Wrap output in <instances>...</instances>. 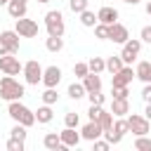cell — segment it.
Returning <instances> with one entry per match:
<instances>
[{"instance_id": "60d3db41", "label": "cell", "mask_w": 151, "mask_h": 151, "mask_svg": "<svg viewBox=\"0 0 151 151\" xmlns=\"http://www.w3.org/2000/svg\"><path fill=\"white\" fill-rule=\"evenodd\" d=\"M92 146H94V151H106L111 144H109L106 139H101V137H99V139H94V142H92Z\"/></svg>"}, {"instance_id": "7a4b0ae2", "label": "cell", "mask_w": 151, "mask_h": 151, "mask_svg": "<svg viewBox=\"0 0 151 151\" xmlns=\"http://www.w3.org/2000/svg\"><path fill=\"white\" fill-rule=\"evenodd\" d=\"M24 94H26V87H24V83H19L14 76L0 78V99L14 101V99H21Z\"/></svg>"}, {"instance_id": "5bb4252c", "label": "cell", "mask_w": 151, "mask_h": 151, "mask_svg": "<svg viewBox=\"0 0 151 151\" xmlns=\"http://www.w3.org/2000/svg\"><path fill=\"white\" fill-rule=\"evenodd\" d=\"M59 137H61V144L68 146V149H71V146H78L80 139H83V137L76 132V127H64V130L59 132Z\"/></svg>"}, {"instance_id": "bcb514c9", "label": "cell", "mask_w": 151, "mask_h": 151, "mask_svg": "<svg viewBox=\"0 0 151 151\" xmlns=\"http://www.w3.org/2000/svg\"><path fill=\"white\" fill-rule=\"evenodd\" d=\"M123 2H125V5H139L142 0H123Z\"/></svg>"}, {"instance_id": "681fc988", "label": "cell", "mask_w": 151, "mask_h": 151, "mask_svg": "<svg viewBox=\"0 0 151 151\" xmlns=\"http://www.w3.org/2000/svg\"><path fill=\"white\" fill-rule=\"evenodd\" d=\"M7 2H9V0H0V5H7Z\"/></svg>"}, {"instance_id": "5b68a950", "label": "cell", "mask_w": 151, "mask_h": 151, "mask_svg": "<svg viewBox=\"0 0 151 151\" xmlns=\"http://www.w3.org/2000/svg\"><path fill=\"white\" fill-rule=\"evenodd\" d=\"M42 66L35 61V59H31V61H26L24 64V78H26V85H38V83H42Z\"/></svg>"}, {"instance_id": "7dc6e473", "label": "cell", "mask_w": 151, "mask_h": 151, "mask_svg": "<svg viewBox=\"0 0 151 151\" xmlns=\"http://www.w3.org/2000/svg\"><path fill=\"white\" fill-rule=\"evenodd\" d=\"M146 14H149V17H151V0H149V2H146Z\"/></svg>"}, {"instance_id": "30bf717a", "label": "cell", "mask_w": 151, "mask_h": 151, "mask_svg": "<svg viewBox=\"0 0 151 151\" xmlns=\"http://www.w3.org/2000/svg\"><path fill=\"white\" fill-rule=\"evenodd\" d=\"M109 40H113V42H118V45H123V42H127L130 40V31H127V26H123V24H111L109 26Z\"/></svg>"}, {"instance_id": "277c9868", "label": "cell", "mask_w": 151, "mask_h": 151, "mask_svg": "<svg viewBox=\"0 0 151 151\" xmlns=\"http://www.w3.org/2000/svg\"><path fill=\"white\" fill-rule=\"evenodd\" d=\"M127 127L134 137L139 134H149V127H151V120L146 116H139V113H127Z\"/></svg>"}, {"instance_id": "d6a6232c", "label": "cell", "mask_w": 151, "mask_h": 151, "mask_svg": "<svg viewBox=\"0 0 151 151\" xmlns=\"http://www.w3.org/2000/svg\"><path fill=\"white\" fill-rule=\"evenodd\" d=\"M123 137H125V134H120V132H118V130H113V127L104 132V139H106L109 144H120V142H123Z\"/></svg>"}, {"instance_id": "6da1fadb", "label": "cell", "mask_w": 151, "mask_h": 151, "mask_svg": "<svg viewBox=\"0 0 151 151\" xmlns=\"http://www.w3.org/2000/svg\"><path fill=\"white\" fill-rule=\"evenodd\" d=\"M7 116L14 120V123H21L26 127L35 125V111H31L26 104H21V99H14V101H7Z\"/></svg>"}, {"instance_id": "f1b7e54d", "label": "cell", "mask_w": 151, "mask_h": 151, "mask_svg": "<svg viewBox=\"0 0 151 151\" xmlns=\"http://www.w3.org/2000/svg\"><path fill=\"white\" fill-rule=\"evenodd\" d=\"M87 73H90L87 61H76V64H73V76H76V78H80V80H83Z\"/></svg>"}, {"instance_id": "cb8c5ba5", "label": "cell", "mask_w": 151, "mask_h": 151, "mask_svg": "<svg viewBox=\"0 0 151 151\" xmlns=\"http://www.w3.org/2000/svg\"><path fill=\"white\" fill-rule=\"evenodd\" d=\"M45 47H47V52H61L64 50V35H47Z\"/></svg>"}, {"instance_id": "603a6c76", "label": "cell", "mask_w": 151, "mask_h": 151, "mask_svg": "<svg viewBox=\"0 0 151 151\" xmlns=\"http://www.w3.org/2000/svg\"><path fill=\"white\" fill-rule=\"evenodd\" d=\"M78 17H80V24H83L85 28H94V26L99 24V19H97V14H94V12L90 9V7H87L85 12H80Z\"/></svg>"}, {"instance_id": "8d00e7d4", "label": "cell", "mask_w": 151, "mask_h": 151, "mask_svg": "<svg viewBox=\"0 0 151 151\" xmlns=\"http://www.w3.org/2000/svg\"><path fill=\"white\" fill-rule=\"evenodd\" d=\"M87 99H90V104H97V106H104V101H106V97L101 94V90H97V92H87Z\"/></svg>"}, {"instance_id": "8fae6325", "label": "cell", "mask_w": 151, "mask_h": 151, "mask_svg": "<svg viewBox=\"0 0 151 151\" xmlns=\"http://www.w3.org/2000/svg\"><path fill=\"white\" fill-rule=\"evenodd\" d=\"M61 83V68L59 66H47L42 71V85L45 87H57Z\"/></svg>"}, {"instance_id": "d6986e66", "label": "cell", "mask_w": 151, "mask_h": 151, "mask_svg": "<svg viewBox=\"0 0 151 151\" xmlns=\"http://www.w3.org/2000/svg\"><path fill=\"white\" fill-rule=\"evenodd\" d=\"M83 85H85V90L87 92H97V90H101V78H99V73H87L85 78H83Z\"/></svg>"}, {"instance_id": "d4e9b609", "label": "cell", "mask_w": 151, "mask_h": 151, "mask_svg": "<svg viewBox=\"0 0 151 151\" xmlns=\"http://www.w3.org/2000/svg\"><path fill=\"white\" fill-rule=\"evenodd\" d=\"M123 66H125V61H123V57H120V54H113V57H109V59H106V71H109L111 76H113V73H118Z\"/></svg>"}, {"instance_id": "f6af8a7d", "label": "cell", "mask_w": 151, "mask_h": 151, "mask_svg": "<svg viewBox=\"0 0 151 151\" xmlns=\"http://www.w3.org/2000/svg\"><path fill=\"white\" fill-rule=\"evenodd\" d=\"M144 116L151 120V101H146V109H144Z\"/></svg>"}, {"instance_id": "4fadbf2b", "label": "cell", "mask_w": 151, "mask_h": 151, "mask_svg": "<svg viewBox=\"0 0 151 151\" xmlns=\"http://www.w3.org/2000/svg\"><path fill=\"white\" fill-rule=\"evenodd\" d=\"M26 9H28V0H9L7 2V12H9L12 19L26 17Z\"/></svg>"}, {"instance_id": "44dd1931", "label": "cell", "mask_w": 151, "mask_h": 151, "mask_svg": "<svg viewBox=\"0 0 151 151\" xmlns=\"http://www.w3.org/2000/svg\"><path fill=\"white\" fill-rule=\"evenodd\" d=\"M134 76L142 83H151V61H139L137 68H134Z\"/></svg>"}, {"instance_id": "f35d334b", "label": "cell", "mask_w": 151, "mask_h": 151, "mask_svg": "<svg viewBox=\"0 0 151 151\" xmlns=\"http://www.w3.org/2000/svg\"><path fill=\"white\" fill-rule=\"evenodd\" d=\"M101 111H104V106H97V104H90V111H87V116H90V120H99V116H101Z\"/></svg>"}, {"instance_id": "2e32d148", "label": "cell", "mask_w": 151, "mask_h": 151, "mask_svg": "<svg viewBox=\"0 0 151 151\" xmlns=\"http://www.w3.org/2000/svg\"><path fill=\"white\" fill-rule=\"evenodd\" d=\"M42 146L45 149H50V151H64V149H68V146H64L61 144V137H59V132H47L45 137H42Z\"/></svg>"}, {"instance_id": "e0dca14e", "label": "cell", "mask_w": 151, "mask_h": 151, "mask_svg": "<svg viewBox=\"0 0 151 151\" xmlns=\"http://www.w3.org/2000/svg\"><path fill=\"white\" fill-rule=\"evenodd\" d=\"M0 38L5 40V45L9 47V52H12V54H17V52H19V38H21V35H19L17 31H0Z\"/></svg>"}, {"instance_id": "484cf974", "label": "cell", "mask_w": 151, "mask_h": 151, "mask_svg": "<svg viewBox=\"0 0 151 151\" xmlns=\"http://www.w3.org/2000/svg\"><path fill=\"white\" fill-rule=\"evenodd\" d=\"M87 66H90L92 73H104L106 71V59L104 57H90L87 59Z\"/></svg>"}, {"instance_id": "ffe728a7", "label": "cell", "mask_w": 151, "mask_h": 151, "mask_svg": "<svg viewBox=\"0 0 151 151\" xmlns=\"http://www.w3.org/2000/svg\"><path fill=\"white\" fill-rule=\"evenodd\" d=\"M52 118H54V111H52V106H50V104H42V106L35 111V120H38L40 125L52 123Z\"/></svg>"}, {"instance_id": "ab89813d", "label": "cell", "mask_w": 151, "mask_h": 151, "mask_svg": "<svg viewBox=\"0 0 151 151\" xmlns=\"http://www.w3.org/2000/svg\"><path fill=\"white\" fill-rule=\"evenodd\" d=\"M111 94H113V99H127V87H111Z\"/></svg>"}, {"instance_id": "9c48e42d", "label": "cell", "mask_w": 151, "mask_h": 151, "mask_svg": "<svg viewBox=\"0 0 151 151\" xmlns=\"http://www.w3.org/2000/svg\"><path fill=\"white\" fill-rule=\"evenodd\" d=\"M132 78H137V76H134L132 66H130V64H125L118 73H113V76H111V87H127V85L132 83Z\"/></svg>"}, {"instance_id": "4dcf8cb0", "label": "cell", "mask_w": 151, "mask_h": 151, "mask_svg": "<svg viewBox=\"0 0 151 151\" xmlns=\"http://www.w3.org/2000/svg\"><path fill=\"white\" fill-rule=\"evenodd\" d=\"M26 130H28L26 125H21V123H14V127L9 130V137H14V139H24V142H26V134H28Z\"/></svg>"}, {"instance_id": "7c38bea8", "label": "cell", "mask_w": 151, "mask_h": 151, "mask_svg": "<svg viewBox=\"0 0 151 151\" xmlns=\"http://www.w3.org/2000/svg\"><path fill=\"white\" fill-rule=\"evenodd\" d=\"M80 137H83V139H87V142H94V139L104 137V130H101V125H99L97 120H90L87 125H83V130H80Z\"/></svg>"}, {"instance_id": "7402d4cb", "label": "cell", "mask_w": 151, "mask_h": 151, "mask_svg": "<svg viewBox=\"0 0 151 151\" xmlns=\"http://www.w3.org/2000/svg\"><path fill=\"white\" fill-rule=\"evenodd\" d=\"M66 94L71 97V99H83V97H87V90H85V85H83V80L80 83H71L68 85V90H66Z\"/></svg>"}, {"instance_id": "ba28073f", "label": "cell", "mask_w": 151, "mask_h": 151, "mask_svg": "<svg viewBox=\"0 0 151 151\" xmlns=\"http://www.w3.org/2000/svg\"><path fill=\"white\" fill-rule=\"evenodd\" d=\"M0 71L5 76H19L24 71V64L14 54H5V57H0Z\"/></svg>"}, {"instance_id": "1f68e13d", "label": "cell", "mask_w": 151, "mask_h": 151, "mask_svg": "<svg viewBox=\"0 0 151 151\" xmlns=\"http://www.w3.org/2000/svg\"><path fill=\"white\" fill-rule=\"evenodd\" d=\"M68 7H71L73 14H80V12H85L90 7V0H68Z\"/></svg>"}, {"instance_id": "ac0fdd59", "label": "cell", "mask_w": 151, "mask_h": 151, "mask_svg": "<svg viewBox=\"0 0 151 151\" xmlns=\"http://www.w3.org/2000/svg\"><path fill=\"white\" fill-rule=\"evenodd\" d=\"M111 113L116 118H123L130 113V99H113L111 101Z\"/></svg>"}, {"instance_id": "52a82bcc", "label": "cell", "mask_w": 151, "mask_h": 151, "mask_svg": "<svg viewBox=\"0 0 151 151\" xmlns=\"http://www.w3.org/2000/svg\"><path fill=\"white\" fill-rule=\"evenodd\" d=\"M139 52H142V40L130 38L127 42H123V52H120V57H123L125 64H132V61H137Z\"/></svg>"}, {"instance_id": "4316f807", "label": "cell", "mask_w": 151, "mask_h": 151, "mask_svg": "<svg viewBox=\"0 0 151 151\" xmlns=\"http://www.w3.org/2000/svg\"><path fill=\"white\" fill-rule=\"evenodd\" d=\"M113 118H116V116H113L111 111H101V116H99V120H97V123H99V125H101V130L106 132V130H111V127H113Z\"/></svg>"}, {"instance_id": "c3c4849f", "label": "cell", "mask_w": 151, "mask_h": 151, "mask_svg": "<svg viewBox=\"0 0 151 151\" xmlns=\"http://www.w3.org/2000/svg\"><path fill=\"white\" fill-rule=\"evenodd\" d=\"M38 2H40V5H45V2H50V0H38Z\"/></svg>"}, {"instance_id": "e575fe53", "label": "cell", "mask_w": 151, "mask_h": 151, "mask_svg": "<svg viewBox=\"0 0 151 151\" xmlns=\"http://www.w3.org/2000/svg\"><path fill=\"white\" fill-rule=\"evenodd\" d=\"M24 149H26V142L24 139H14V137L7 139V151H24Z\"/></svg>"}, {"instance_id": "3957f363", "label": "cell", "mask_w": 151, "mask_h": 151, "mask_svg": "<svg viewBox=\"0 0 151 151\" xmlns=\"http://www.w3.org/2000/svg\"><path fill=\"white\" fill-rule=\"evenodd\" d=\"M45 28H47V35H64V31H66L64 14L59 9H50L45 14Z\"/></svg>"}, {"instance_id": "836d02e7", "label": "cell", "mask_w": 151, "mask_h": 151, "mask_svg": "<svg viewBox=\"0 0 151 151\" xmlns=\"http://www.w3.org/2000/svg\"><path fill=\"white\" fill-rule=\"evenodd\" d=\"M64 125H66V127H78V125H80V116L73 113V111H68V113L64 116Z\"/></svg>"}, {"instance_id": "d590c367", "label": "cell", "mask_w": 151, "mask_h": 151, "mask_svg": "<svg viewBox=\"0 0 151 151\" xmlns=\"http://www.w3.org/2000/svg\"><path fill=\"white\" fill-rule=\"evenodd\" d=\"M94 38L109 40V24H97V26H94Z\"/></svg>"}, {"instance_id": "f546056e", "label": "cell", "mask_w": 151, "mask_h": 151, "mask_svg": "<svg viewBox=\"0 0 151 151\" xmlns=\"http://www.w3.org/2000/svg\"><path fill=\"white\" fill-rule=\"evenodd\" d=\"M57 99H59V92H57V87H47L45 92H42V104H57Z\"/></svg>"}, {"instance_id": "83f0119b", "label": "cell", "mask_w": 151, "mask_h": 151, "mask_svg": "<svg viewBox=\"0 0 151 151\" xmlns=\"http://www.w3.org/2000/svg\"><path fill=\"white\" fill-rule=\"evenodd\" d=\"M134 149L137 151H151V137H146V134L134 137Z\"/></svg>"}, {"instance_id": "74e56055", "label": "cell", "mask_w": 151, "mask_h": 151, "mask_svg": "<svg viewBox=\"0 0 151 151\" xmlns=\"http://www.w3.org/2000/svg\"><path fill=\"white\" fill-rule=\"evenodd\" d=\"M113 130H118L120 134L130 132V127H127V118H125V116H123V118H116V120H113Z\"/></svg>"}, {"instance_id": "9a60e30c", "label": "cell", "mask_w": 151, "mask_h": 151, "mask_svg": "<svg viewBox=\"0 0 151 151\" xmlns=\"http://www.w3.org/2000/svg\"><path fill=\"white\" fill-rule=\"evenodd\" d=\"M97 19H99V24H116L118 21V9L116 7H109V5H104L99 12H97Z\"/></svg>"}, {"instance_id": "ee69618b", "label": "cell", "mask_w": 151, "mask_h": 151, "mask_svg": "<svg viewBox=\"0 0 151 151\" xmlns=\"http://www.w3.org/2000/svg\"><path fill=\"white\" fill-rule=\"evenodd\" d=\"M5 54H12V52H9V47L5 45V40L0 38V57H5Z\"/></svg>"}, {"instance_id": "7bdbcfd3", "label": "cell", "mask_w": 151, "mask_h": 151, "mask_svg": "<svg viewBox=\"0 0 151 151\" xmlns=\"http://www.w3.org/2000/svg\"><path fill=\"white\" fill-rule=\"evenodd\" d=\"M142 99H144V104H146V101H151V83H144V90H142Z\"/></svg>"}, {"instance_id": "b9f144b4", "label": "cell", "mask_w": 151, "mask_h": 151, "mask_svg": "<svg viewBox=\"0 0 151 151\" xmlns=\"http://www.w3.org/2000/svg\"><path fill=\"white\" fill-rule=\"evenodd\" d=\"M139 38H142V42H149L151 45V26H144L139 31Z\"/></svg>"}, {"instance_id": "8992f818", "label": "cell", "mask_w": 151, "mask_h": 151, "mask_svg": "<svg viewBox=\"0 0 151 151\" xmlns=\"http://www.w3.org/2000/svg\"><path fill=\"white\" fill-rule=\"evenodd\" d=\"M14 21H17V24H14V31H17L21 38H35V35H38V21L26 19V17L14 19Z\"/></svg>"}]
</instances>
